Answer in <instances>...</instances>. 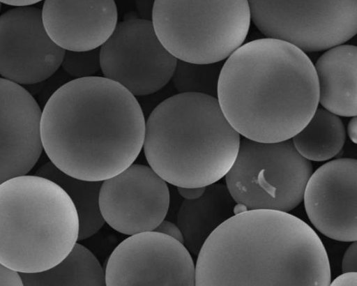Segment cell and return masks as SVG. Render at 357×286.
Listing matches in <instances>:
<instances>
[{
  "instance_id": "6da1fadb",
  "label": "cell",
  "mask_w": 357,
  "mask_h": 286,
  "mask_svg": "<svg viewBox=\"0 0 357 286\" xmlns=\"http://www.w3.org/2000/svg\"><path fill=\"white\" fill-rule=\"evenodd\" d=\"M146 120L131 93L104 77L74 79L41 112L42 146L62 172L102 181L134 163L143 148Z\"/></svg>"
},
{
  "instance_id": "7a4b0ae2",
  "label": "cell",
  "mask_w": 357,
  "mask_h": 286,
  "mask_svg": "<svg viewBox=\"0 0 357 286\" xmlns=\"http://www.w3.org/2000/svg\"><path fill=\"white\" fill-rule=\"evenodd\" d=\"M328 254L299 218L271 209L236 213L197 254V286H328Z\"/></svg>"
},
{
  "instance_id": "3957f363",
  "label": "cell",
  "mask_w": 357,
  "mask_h": 286,
  "mask_svg": "<svg viewBox=\"0 0 357 286\" xmlns=\"http://www.w3.org/2000/svg\"><path fill=\"white\" fill-rule=\"evenodd\" d=\"M216 98L225 118L244 138L271 143L291 140L319 105L314 64L282 40L243 43L222 64Z\"/></svg>"
},
{
  "instance_id": "277c9868",
  "label": "cell",
  "mask_w": 357,
  "mask_h": 286,
  "mask_svg": "<svg viewBox=\"0 0 357 286\" xmlns=\"http://www.w3.org/2000/svg\"><path fill=\"white\" fill-rule=\"evenodd\" d=\"M241 135L216 97L177 93L159 103L145 123L144 153L149 165L176 187H206L232 166Z\"/></svg>"
},
{
  "instance_id": "5b68a950",
  "label": "cell",
  "mask_w": 357,
  "mask_h": 286,
  "mask_svg": "<svg viewBox=\"0 0 357 286\" xmlns=\"http://www.w3.org/2000/svg\"><path fill=\"white\" fill-rule=\"evenodd\" d=\"M79 219L66 191L38 175L0 184V262L18 273L59 263L78 240Z\"/></svg>"
},
{
  "instance_id": "8992f818",
  "label": "cell",
  "mask_w": 357,
  "mask_h": 286,
  "mask_svg": "<svg viewBox=\"0 0 357 286\" xmlns=\"http://www.w3.org/2000/svg\"><path fill=\"white\" fill-rule=\"evenodd\" d=\"M151 21L178 61L212 64L243 44L251 17L246 0H155Z\"/></svg>"
},
{
  "instance_id": "52a82bcc",
  "label": "cell",
  "mask_w": 357,
  "mask_h": 286,
  "mask_svg": "<svg viewBox=\"0 0 357 286\" xmlns=\"http://www.w3.org/2000/svg\"><path fill=\"white\" fill-rule=\"evenodd\" d=\"M312 171L291 140L265 143L243 137L225 185L236 204L248 210L289 213L302 202Z\"/></svg>"
},
{
  "instance_id": "ba28073f",
  "label": "cell",
  "mask_w": 357,
  "mask_h": 286,
  "mask_svg": "<svg viewBox=\"0 0 357 286\" xmlns=\"http://www.w3.org/2000/svg\"><path fill=\"white\" fill-rule=\"evenodd\" d=\"M251 20L268 38L304 53L328 50L357 32L356 0H251Z\"/></svg>"
},
{
  "instance_id": "9c48e42d",
  "label": "cell",
  "mask_w": 357,
  "mask_h": 286,
  "mask_svg": "<svg viewBox=\"0 0 357 286\" xmlns=\"http://www.w3.org/2000/svg\"><path fill=\"white\" fill-rule=\"evenodd\" d=\"M103 77L121 85L134 96H147L171 80L177 59L158 40L151 20L128 18L118 22L99 48Z\"/></svg>"
},
{
  "instance_id": "30bf717a",
  "label": "cell",
  "mask_w": 357,
  "mask_h": 286,
  "mask_svg": "<svg viewBox=\"0 0 357 286\" xmlns=\"http://www.w3.org/2000/svg\"><path fill=\"white\" fill-rule=\"evenodd\" d=\"M107 286H193L195 264L185 245L153 231L130 235L112 251Z\"/></svg>"
},
{
  "instance_id": "8fae6325",
  "label": "cell",
  "mask_w": 357,
  "mask_h": 286,
  "mask_svg": "<svg viewBox=\"0 0 357 286\" xmlns=\"http://www.w3.org/2000/svg\"><path fill=\"white\" fill-rule=\"evenodd\" d=\"M170 202L167 183L149 165L132 164L102 181L99 206L106 223L119 233L153 231L165 218Z\"/></svg>"
},
{
  "instance_id": "7c38bea8",
  "label": "cell",
  "mask_w": 357,
  "mask_h": 286,
  "mask_svg": "<svg viewBox=\"0 0 357 286\" xmlns=\"http://www.w3.org/2000/svg\"><path fill=\"white\" fill-rule=\"evenodd\" d=\"M65 50L48 36L41 10L14 8L0 15V75L19 85L50 78L61 66Z\"/></svg>"
},
{
  "instance_id": "4fadbf2b",
  "label": "cell",
  "mask_w": 357,
  "mask_h": 286,
  "mask_svg": "<svg viewBox=\"0 0 357 286\" xmlns=\"http://www.w3.org/2000/svg\"><path fill=\"white\" fill-rule=\"evenodd\" d=\"M357 161L344 158L329 161L312 173L303 200L314 227L339 241L357 239Z\"/></svg>"
},
{
  "instance_id": "5bb4252c",
  "label": "cell",
  "mask_w": 357,
  "mask_h": 286,
  "mask_svg": "<svg viewBox=\"0 0 357 286\" xmlns=\"http://www.w3.org/2000/svg\"><path fill=\"white\" fill-rule=\"evenodd\" d=\"M41 112L26 89L0 77V184L27 174L40 157Z\"/></svg>"
},
{
  "instance_id": "9a60e30c",
  "label": "cell",
  "mask_w": 357,
  "mask_h": 286,
  "mask_svg": "<svg viewBox=\"0 0 357 286\" xmlns=\"http://www.w3.org/2000/svg\"><path fill=\"white\" fill-rule=\"evenodd\" d=\"M41 13L50 38L70 52L100 48L118 23L113 0H46Z\"/></svg>"
},
{
  "instance_id": "2e32d148",
  "label": "cell",
  "mask_w": 357,
  "mask_h": 286,
  "mask_svg": "<svg viewBox=\"0 0 357 286\" xmlns=\"http://www.w3.org/2000/svg\"><path fill=\"white\" fill-rule=\"evenodd\" d=\"M314 67L319 103L337 116H356V46L342 44L331 48L319 57Z\"/></svg>"
},
{
  "instance_id": "e0dca14e",
  "label": "cell",
  "mask_w": 357,
  "mask_h": 286,
  "mask_svg": "<svg viewBox=\"0 0 357 286\" xmlns=\"http://www.w3.org/2000/svg\"><path fill=\"white\" fill-rule=\"evenodd\" d=\"M236 203L225 184L214 183L205 187L195 200H184L177 215V225L183 236V244L197 255L211 234L234 216Z\"/></svg>"
},
{
  "instance_id": "ac0fdd59",
  "label": "cell",
  "mask_w": 357,
  "mask_h": 286,
  "mask_svg": "<svg viewBox=\"0 0 357 286\" xmlns=\"http://www.w3.org/2000/svg\"><path fill=\"white\" fill-rule=\"evenodd\" d=\"M25 286H104L105 272L95 255L76 243L57 264L38 273H19Z\"/></svg>"
},
{
  "instance_id": "d6986e66",
  "label": "cell",
  "mask_w": 357,
  "mask_h": 286,
  "mask_svg": "<svg viewBox=\"0 0 357 286\" xmlns=\"http://www.w3.org/2000/svg\"><path fill=\"white\" fill-rule=\"evenodd\" d=\"M36 175L50 179L68 195L76 209L79 219L78 240L86 239L98 232L105 223L99 206L102 181H93L70 176L50 161L41 165Z\"/></svg>"
},
{
  "instance_id": "ffe728a7",
  "label": "cell",
  "mask_w": 357,
  "mask_h": 286,
  "mask_svg": "<svg viewBox=\"0 0 357 286\" xmlns=\"http://www.w3.org/2000/svg\"><path fill=\"white\" fill-rule=\"evenodd\" d=\"M346 140V130L339 116L317 107L304 128L291 142L296 151L310 161H325L338 154Z\"/></svg>"
},
{
  "instance_id": "44dd1931",
  "label": "cell",
  "mask_w": 357,
  "mask_h": 286,
  "mask_svg": "<svg viewBox=\"0 0 357 286\" xmlns=\"http://www.w3.org/2000/svg\"><path fill=\"white\" fill-rule=\"evenodd\" d=\"M220 63L197 64L178 61L172 80L178 93H197L216 97Z\"/></svg>"
},
{
  "instance_id": "7402d4cb",
  "label": "cell",
  "mask_w": 357,
  "mask_h": 286,
  "mask_svg": "<svg viewBox=\"0 0 357 286\" xmlns=\"http://www.w3.org/2000/svg\"><path fill=\"white\" fill-rule=\"evenodd\" d=\"M61 66L75 79L93 77L100 70L99 48L86 52L66 51Z\"/></svg>"
},
{
  "instance_id": "603a6c76",
  "label": "cell",
  "mask_w": 357,
  "mask_h": 286,
  "mask_svg": "<svg viewBox=\"0 0 357 286\" xmlns=\"http://www.w3.org/2000/svg\"><path fill=\"white\" fill-rule=\"evenodd\" d=\"M342 272L357 271V243L352 241L346 250L342 261Z\"/></svg>"
},
{
  "instance_id": "cb8c5ba5",
  "label": "cell",
  "mask_w": 357,
  "mask_h": 286,
  "mask_svg": "<svg viewBox=\"0 0 357 286\" xmlns=\"http://www.w3.org/2000/svg\"><path fill=\"white\" fill-rule=\"evenodd\" d=\"M23 285L20 273L0 262V286Z\"/></svg>"
},
{
  "instance_id": "d4e9b609",
  "label": "cell",
  "mask_w": 357,
  "mask_h": 286,
  "mask_svg": "<svg viewBox=\"0 0 357 286\" xmlns=\"http://www.w3.org/2000/svg\"><path fill=\"white\" fill-rule=\"evenodd\" d=\"M154 231L171 236L183 243V236L180 228L171 221L164 219Z\"/></svg>"
},
{
  "instance_id": "484cf974",
  "label": "cell",
  "mask_w": 357,
  "mask_h": 286,
  "mask_svg": "<svg viewBox=\"0 0 357 286\" xmlns=\"http://www.w3.org/2000/svg\"><path fill=\"white\" fill-rule=\"evenodd\" d=\"M331 286H356L357 273L356 271L342 272V273L336 277L333 281H331Z\"/></svg>"
},
{
  "instance_id": "4316f807",
  "label": "cell",
  "mask_w": 357,
  "mask_h": 286,
  "mask_svg": "<svg viewBox=\"0 0 357 286\" xmlns=\"http://www.w3.org/2000/svg\"><path fill=\"white\" fill-rule=\"evenodd\" d=\"M178 194L184 200H195L199 197L204 193L205 187L199 188H184L176 187Z\"/></svg>"
},
{
  "instance_id": "83f0119b",
  "label": "cell",
  "mask_w": 357,
  "mask_h": 286,
  "mask_svg": "<svg viewBox=\"0 0 357 286\" xmlns=\"http://www.w3.org/2000/svg\"><path fill=\"white\" fill-rule=\"evenodd\" d=\"M1 3L8 6H15V8H22L27 6H33V5L39 3L40 1L36 0H4L0 1Z\"/></svg>"
},
{
  "instance_id": "f1b7e54d",
  "label": "cell",
  "mask_w": 357,
  "mask_h": 286,
  "mask_svg": "<svg viewBox=\"0 0 357 286\" xmlns=\"http://www.w3.org/2000/svg\"><path fill=\"white\" fill-rule=\"evenodd\" d=\"M356 118L353 116L348 124L347 132L351 140L354 144L356 143Z\"/></svg>"
},
{
  "instance_id": "f546056e",
  "label": "cell",
  "mask_w": 357,
  "mask_h": 286,
  "mask_svg": "<svg viewBox=\"0 0 357 286\" xmlns=\"http://www.w3.org/2000/svg\"><path fill=\"white\" fill-rule=\"evenodd\" d=\"M1 3L0 2V10H1Z\"/></svg>"
}]
</instances>
